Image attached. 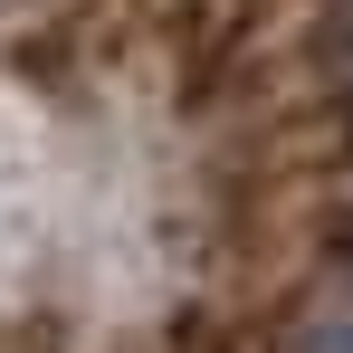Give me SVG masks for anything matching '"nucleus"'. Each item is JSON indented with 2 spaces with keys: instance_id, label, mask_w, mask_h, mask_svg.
<instances>
[{
  "instance_id": "obj_1",
  "label": "nucleus",
  "mask_w": 353,
  "mask_h": 353,
  "mask_svg": "<svg viewBox=\"0 0 353 353\" xmlns=\"http://www.w3.org/2000/svg\"><path fill=\"white\" fill-rule=\"evenodd\" d=\"M287 353H353V315H325V325H305Z\"/></svg>"
},
{
  "instance_id": "obj_2",
  "label": "nucleus",
  "mask_w": 353,
  "mask_h": 353,
  "mask_svg": "<svg viewBox=\"0 0 353 353\" xmlns=\"http://www.w3.org/2000/svg\"><path fill=\"white\" fill-rule=\"evenodd\" d=\"M344 258H353V239H344Z\"/></svg>"
}]
</instances>
